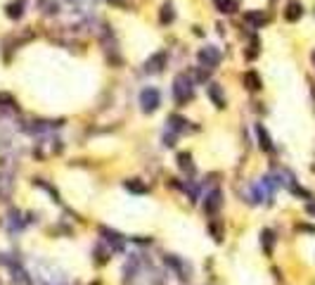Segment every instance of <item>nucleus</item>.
Instances as JSON below:
<instances>
[{"instance_id": "0eeeda50", "label": "nucleus", "mask_w": 315, "mask_h": 285, "mask_svg": "<svg viewBox=\"0 0 315 285\" xmlns=\"http://www.w3.org/2000/svg\"><path fill=\"white\" fill-rule=\"evenodd\" d=\"M244 86L249 88V90H261V78H259V74L256 71H247L244 74Z\"/></svg>"}, {"instance_id": "4468645a", "label": "nucleus", "mask_w": 315, "mask_h": 285, "mask_svg": "<svg viewBox=\"0 0 315 285\" xmlns=\"http://www.w3.org/2000/svg\"><path fill=\"white\" fill-rule=\"evenodd\" d=\"M126 188H128V190H133V193H145V190H147V188L142 186V183H138V181H128V183H126Z\"/></svg>"}, {"instance_id": "f257e3e1", "label": "nucleus", "mask_w": 315, "mask_h": 285, "mask_svg": "<svg viewBox=\"0 0 315 285\" xmlns=\"http://www.w3.org/2000/svg\"><path fill=\"white\" fill-rule=\"evenodd\" d=\"M173 98L178 105H185L192 98V81L187 78V74H178L173 81Z\"/></svg>"}, {"instance_id": "f3484780", "label": "nucleus", "mask_w": 315, "mask_h": 285, "mask_svg": "<svg viewBox=\"0 0 315 285\" xmlns=\"http://www.w3.org/2000/svg\"><path fill=\"white\" fill-rule=\"evenodd\" d=\"M313 62H315V53H313Z\"/></svg>"}, {"instance_id": "1a4fd4ad", "label": "nucleus", "mask_w": 315, "mask_h": 285, "mask_svg": "<svg viewBox=\"0 0 315 285\" xmlns=\"http://www.w3.org/2000/svg\"><path fill=\"white\" fill-rule=\"evenodd\" d=\"M209 98L213 100V105H216V107H225V98L220 95V88H218L216 83H211V86H209Z\"/></svg>"}, {"instance_id": "9b49d317", "label": "nucleus", "mask_w": 315, "mask_h": 285, "mask_svg": "<svg viewBox=\"0 0 315 285\" xmlns=\"http://www.w3.org/2000/svg\"><path fill=\"white\" fill-rule=\"evenodd\" d=\"M163 60H166V55H163V53L154 55L152 60L147 62V69H152V71H159V69H161V65H163Z\"/></svg>"}, {"instance_id": "423d86ee", "label": "nucleus", "mask_w": 315, "mask_h": 285, "mask_svg": "<svg viewBox=\"0 0 315 285\" xmlns=\"http://www.w3.org/2000/svg\"><path fill=\"white\" fill-rule=\"evenodd\" d=\"M256 136H259V145H261V150H265V152H270L272 150V142H270V136H268V131L263 129L261 124L256 126Z\"/></svg>"}, {"instance_id": "ddd939ff", "label": "nucleus", "mask_w": 315, "mask_h": 285, "mask_svg": "<svg viewBox=\"0 0 315 285\" xmlns=\"http://www.w3.org/2000/svg\"><path fill=\"white\" fill-rule=\"evenodd\" d=\"M161 22L166 24V22H173V7H171V5H163L161 7Z\"/></svg>"}, {"instance_id": "39448f33", "label": "nucleus", "mask_w": 315, "mask_h": 285, "mask_svg": "<svg viewBox=\"0 0 315 285\" xmlns=\"http://www.w3.org/2000/svg\"><path fill=\"white\" fill-rule=\"evenodd\" d=\"M199 60L207 67H216L218 62H220V53H218L216 48H204V50L199 53Z\"/></svg>"}, {"instance_id": "6e6552de", "label": "nucleus", "mask_w": 315, "mask_h": 285, "mask_svg": "<svg viewBox=\"0 0 315 285\" xmlns=\"http://www.w3.org/2000/svg\"><path fill=\"white\" fill-rule=\"evenodd\" d=\"M244 19H247L251 26H263V24L268 22V17H265L263 12H247V14H244Z\"/></svg>"}, {"instance_id": "f03ea898", "label": "nucleus", "mask_w": 315, "mask_h": 285, "mask_svg": "<svg viewBox=\"0 0 315 285\" xmlns=\"http://www.w3.org/2000/svg\"><path fill=\"white\" fill-rule=\"evenodd\" d=\"M159 102H161V98H159V90H157V88H145L140 93L142 112H154L159 107Z\"/></svg>"}, {"instance_id": "9d476101", "label": "nucleus", "mask_w": 315, "mask_h": 285, "mask_svg": "<svg viewBox=\"0 0 315 285\" xmlns=\"http://www.w3.org/2000/svg\"><path fill=\"white\" fill-rule=\"evenodd\" d=\"M261 238H263V247H265V254H270L272 252V245H275V235H272V230H263L261 233Z\"/></svg>"}, {"instance_id": "dca6fc26", "label": "nucleus", "mask_w": 315, "mask_h": 285, "mask_svg": "<svg viewBox=\"0 0 315 285\" xmlns=\"http://www.w3.org/2000/svg\"><path fill=\"white\" fill-rule=\"evenodd\" d=\"M306 212H308V214H313V216H315V202H308V205H306Z\"/></svg>"}, {"instance_id": "20e7f679", "label": "nucleus", "mask_w": 315, "mask_h": 285, "mask_svg": "<svg viewBox=\"0 0 315 285\" xmlns=\"http://www.w3.org/2000/svg\"><path fill=\"white\" fill-rule=\"evenodd\" d=\"M220 205H223V193L220 190H211L207 195V200H204V212L207 214H216L220 209Z\"/></svg>"}, {"instance_id": "7ed1b4c3", "label": "nucleus", "mask_w": 315, "mask_h": 285, "mask_svg": "<svg viewBox=\"0 0 315 285\" xmlns=\"http://www.w3.org/2000/svg\"><path fill=\"white\" fill-rule=\"evenodd\" d=\"M301 17H304V5H301V0H289L287 7H284V19H287V22H299Z\"/></svg>"}, {"instance_id": "2eb2a0df", "label": "nucleus", "mask_w": 315, "mask_h": 285, "mask_svg": "<svg viewBox=\"0 0 315 285\" xmlns=\"http://www.w3.org/2000/svg\"><path fill=\"white\" fill-rule=\"evenodd\" d=\"M178 162H180L183 169H192V164H190V154H180V157H178Z\"/></svg>"}, {"instance_id": "f8f14e48", "label": "nucleus", "mask_w": 315, "mask_h": 285, "mask_svg": "<svg viewBox=\"0 0 315 285\" xmlns=\"http://www.w3.org/2000/svg\"><path fill=\"white\" fill-rule=\"evenodd\" d=\"M22 2H12L10 7H7V17H12V19H14V17H22Z\"/></svg>"}]
</instances>
